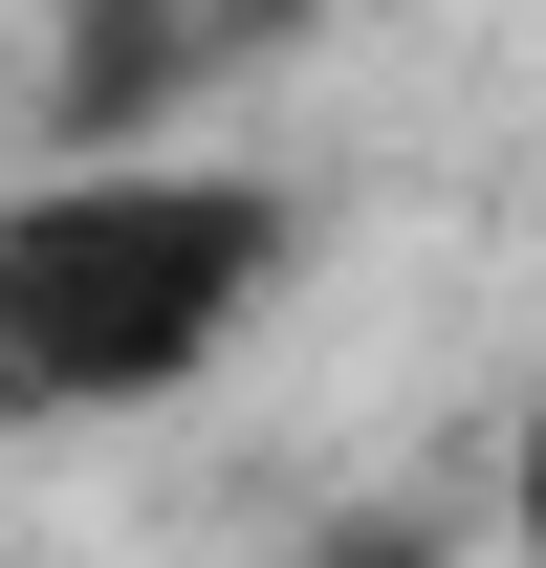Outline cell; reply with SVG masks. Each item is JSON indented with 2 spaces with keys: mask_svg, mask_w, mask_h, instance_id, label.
Here are the masks:
<instances>
[{
  "mask_svg": "<svg viewBox=\"0 0 546 568\" xmlns=\"http://www.w3.org/2000/svg\"><path fill=\"white\" fill-rule=\"evenodd\" d=\"M284 263H306L284 175H219V153L110 132V153H67V175H22V197H0V416L88 437V416L198 394V372L263 328Z\"/></svg>",
  "mask_w": 546,
  "mask_h": 568,
  "instance_id": "6da1fadb",
  "label": "cell"
},
{
  "mask_svg": "<svg viewBox=\"0 0 546 568\" xmlns=\"http://www.w3.org/2000/svg\"><path fill=\"white\" fill-rule=\"evenodd\" d=\"M503 525L546 547V394H525V459H503Z\"/></svg>",
  "mask_w": 546,
  "mask_h": 568,
  "instance_id": "7a4b0ae2",
  "label": "cell"
}]
</instances>
